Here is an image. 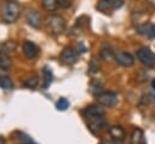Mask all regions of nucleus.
<instances>
[{
	"mask_svg": "<svg viewBox=\"0 0 155 144\" xmlns=\"http://www.w3.org/2000/svg\"><path fill=\"white\" fill-rule=\"evenodd\" d=\"M0 87L6 91H10L13 88V82L8 76L2 75V76H0Z\"/></svg>",
	"mask_w": 155,
	"mask_h": 144,
	"instance_id": "nucleus-18",
	"label": "nucleus"
},
{
	"mask_svg": "<svg viewBox=\"0 0 155 144\" xmlns=\"http://www.w3.org/2000/svg\"><path fill=\"white\" fill-rule=\"evenodd\" d=\"M101 58L104 61H111L115 59V54L110 47H103L101 50Z\"/></svg>",
	"mask_w": 155,
	"mask_h": 144,
	"instance_id": "nucleus-19",
	"label": "nucleus"
},
{
	"mask_svg": "<svg viewBox=\"0 0 155 144\" xmlns=\"http://www.w3.org/2000/svg\"><path fill=\"white\" fill-rule=\"evenodd\" d=\"M25 19L28 22V24L33 28H39L41 25V16L36 12V11H28L27 15H25Z\"/></svg>",
	"mask_w": 155,
	"mask_h": 144,
	"instance_id": "nucleus-12",
	"label": "nucleus"
},
{
	"mask_svg": "<svg viewBox=\"0 0 155 144\" xmlns=\"http://www.w3.org/2000/svg\"><path fill=\"white\" fill-rule=\"evenodd\" d=\"M115 62L122 67H132L134 64V58L131 53L120 51L115 54Z\"/></svg>",
	"mask_w": 155,
	"mask_h": 144,
	"instance_id": "nucleus-9",
	"label": "nucleus"
},
{
	"mask_svg": "<svg viewBox=\"0 0 155 144\" xmlns=\"http://www.w3.org/2000/svg\"><path fill=\"white\" fill-rule=\"evenodd\" d=\"M136 54H137L138 61L142 64H144L147 68L155 67V53L149 47H140Z\"/></svg>",
	"mask_w": 155,
	"mask_h": 144,
	"instance_id": "nucleus-3",
	"label": "nucleus"
},
{
	"mask_svg": "<svg viewBox=\"0 0 155 144\" xmlns=\"http://www.w3.org/2000/svg\"><path fill=\"white\" fill-rule=\"evenodd\" d=\"M38 83H39V76L38 75H33V76L28 77L27 80H24V82H23V85L28 88H35L38 86Z\"/></svg>",
	"mask_w": 155,
	"mask_h": 144,
	"instance_id": "nucleus-21",
	"label": "nucleus"
},
{
	"mask_svg": "<svg viewBox=\"0 0 155 144\" xmlns=\"http://www.w3.org/2000/svg\"><path fill=\"white\" fill-rule=\"evenodd\" d=\"M42 75H44V87H48L50 83L52 82V71L48 67H45L42 70Z\"/></svg>",
	"mask_w": 155,
	"mask_h": 144,
	"instance_id": "nucleus-20",
	"label": "nucleus"
},
{
	"mask_svg": "<svg viewBox=\"0 0 155 144\" xmlns=\"http://www.w3.org/2000/svg\"><path fill=\"white\" fill-rule=\"evenodd\" d=\"M90 91H91L92 94H96V96L98 97L101 93H103V85H102V82H101L99 80H93V81L91 82Z\"/></svg>",
	"mask_w": 155,
	"mask_h": 144,
	"instance_id": "nucleus-15",
	"label": "nucleus"
},
{
	"mask_svg": "<svg viewBox=\"0 0 155 144\" xmlns=\"http://www.w3.org/2000/svg\"><path fill=\"white\" fill-rule=\"evenodd\" d=\"M58 1H61V0H58Z\"/></svg>",
	"mask_w": 155,
	"mask_h": 144,
	"instance_id": "nucleus-30",
	"label": "nucleus"
},
{
	"mask_svg": "<svg viewBox=\"0 0 155 144\" xmlns=\"http://www.w3.org/2000/svg\"><path fill=\"white\" fill-rule=\"evenodd\" d=\"M46 24H47V28L50 30V33L52 34H62L64 30H65V19L59 16V15H51L46 18Z\"/></svg>",
	"mask_w": 155,
	"mask_h": 144,
	"instance_id": "nucleus-1",
	"label": "nucleus"
},
{
	"mask_svg": "<svg viewBox=\"0 0 155 144\" xmlns=\"http://www.w3.org/2000/svg\"><path fill=\"white\" fill-rule=\"evenodd\" d=\"M11 67V58L2 51H0V69L7 70Z\"/></svg>",
	"mask_w": 155,
	"mask_h": 144,
	"instance_id": "nucleus-17",
	"label": "nucleus"
},
{
	"mask_svg": "<svg viewBox=\"0 0 155 144\" xmlns=\"http://www.w3.org/2000/svg\"><path fill=\"white\" fill-rule=\"evenodd\" d=\"M151 86H153V88L155 90V79H154V80L151 81Z\"/></svg>",
	"mask_w": 155,
	"mask_h": 144,
	"instance_id": "nucleus-27",
	"label": "nucleus"
},
{
	"mask_svg": "<svg viewBox=\"0 0 155 144\" xmlns=\"http://www.w3.org/2000/svg\"><path fill=\"white\" fill-rule=\"evenodd\" d=\"M79 51H76L74 47L71 46H68V47H64L62 53H61V62L65 65H73L78 62V58H79Z\"/></svg>",
	"mask_w": 155,
	"mask_h": 144,
	"instance_id": "nucleus-5",
	"label": "nucleus"
},
{
	"mask_svg": "<svg viewBox=\"0 0 155 144\" xmlns=\"http://www.w3.org/2000/svg\"><path fill=\"white\" fill-rule=\"evenodd\" d=\"M104 109L102 108V105L99 104H91L88 106H86L84 109V115L86 119H88V121L99 119V117H104Z\"/></svg>",
	"mask_w": 155,
	"mask_h": 144,
	"instance_id": "nucleus-6",
	"label": "nucleus"
},
{
	"mask_svg": "<svg viewBox=\"0 0 155 144\" xmlns=\"http://www.w3.org/2000/svg\"><path fill=\"white\" fill-rule=\"evenodd\" d=\"M22 52H23V54H24L28 59H33V58L38 57V54H39V52H40V48H39L38 45L34 44L33 41L25 40V41L22 44Z\"/></svg>",
	"mask_w": 155,
	"mask_h": 144,
	"instance_id": "nucleus-8",
	"label": "nucleus"
},
{
	"mask_svg": "<svg viewBox=\"0 0 155 144\" xmlns=\"http://www.w3.org/2000/svg\"><path fill=\"white\" fill-rule=\"evenodd\" d=\"M41 5L47 11H56L59 7L58 0H41Z\"/></svg>",
	"mask_w": 155,
	"mask_h": 144,
	"instance_id": "nucleus-16",
	"label": "nucleus"
},
{
	"mask_svg": "<svg viewBox=\"0 0 155 144\" xmlns=\"http://www.w3.org/2000/svg\"><path fill=\"white\" fill-rule=\"evenodd\" d=\"M97 100L101 105L111 108V106H115L117 103V94L114 92H103L97 97Z\"/></svg>",
	"mask_w": 155,
	"mask_h": 144,
	"instance_id": "nucleus-7",
	"label": "nucleus"
},
{
	"mask_svg": "<svg viewBox=\"0 0 155 144\" xmlns=\"http://www.w3.org/2000/svg\"><path fill=\"white\" fill-rule=\"evenodd\" d=\"M107 127H108V123H107V121H105L104 117H99V119L88 121V128H90L93 133L102 132V131H104Z\"/></svg>",
	"mask_w": 155,
	"mask_h": 144,
	"instance_id": "nucleus-11",
	"label": "nucleus"
},
{
	"mask_svg": "<svg viewBox=\"0 0 155 144\" xmlns=\"http://www.w3.org/2000/svg\"><path fill=\"white\" fill-rule=\"evenodd\" d=\"M1 71H2V69H0V76H2V74H1Z\"/></svg>",
	"mask_w": 155,
	"mask_h": 144,
	"instance_id": "nucleus-29",
	"label": "nucleus"
},
{
	"mask_svg": "<svg viewBox=\"0 0 155 144\" xmlns=\"http://www.w3.org/2000/svg\"><path fill=\"white\" fill-rule=\"evenodd\" d=\"M109 133H110V136L115 140H120L121 142L125 138V131H124V128L121 126H114V127H111L109 129Z\"/></svg>",
	"mask_w": 155,
	"mask_h": 144,
	"instance_id": "nucleus-14",
	"label": "nucleus"
},
{
	"mask_svg": "<svg viewBox=\"0 0 155 144\" xmlns=\"http://www.w3.org/2000/svg\"><path fill=\"white\" fill-rule=\"evenodd\" d=\"M124 5V0H98L96 8L102 13H108L113 10H117Z\"/></svg>",
	"mask_w": 155,
	"mask_h": 144,
	"instance_id": "nucleus-4",
	"label": "nucleus"
},
{
	"mask_svg": "<svg viewBox=\"0 0 155 144\" xmlns=\"http://www.w3.org/2000/svg\"><path fill=\"white\" fill-rule=\"evenodd\" d=\"M19 16V6L15 1H7L2 7V18L6 23H13Z\"/></svg>",
	"mask_w": 155,
	"mask_h": 144,
	"instance_id": "nucleus-2",
	"label": "nucleus"
},
{
	"mask_svg": "<svg viewBox=\"0 0 155 144\" xmlns=\"http://www.w3.org/2000/svg\"><path fill=\"white\" fill-rule=\"evenodd\" d=\"M130 144H147L144 132L139 127L133 128V131L131 133V137H130Z\"/></svg>",
	"mask_w": 155,
	"mask_h": 144,
	"instance_id": "nucleus-13",
	"label": "nucleus"
},
{
	"mask_svg": "<svg viewBox=\"0 0 155 144\" xmlns=\"http://www.w3.org/2000/svg\"><path fill=\"white\" fill-rule=\"evenodd\" d=\"M99 68H101V65H99L98 61L93 57V58L90 61V64H88V73H90V74H96L97 71H99Z\"/></svg>",
	"mask_w": 155,
	"mask_h": 144,
	"instance_id": "nucleus-22",
	"label": "nucleus"
},
{
	"mask_svg": "<svg viewBox=\"0 0 155 144\" xmlns=\"http://www.w3.org/2000/svg\"><path fill=\"white\" fill-rule=\"evenodd\" d=\"M68 106H69V102H68V99H65V98H59L58 102L56 103V108H57L58 110H61V111L67 110Z\"/></svg>",
	"mask_w": 155,
	"mask_h": 144,
	"instance_id": "nucleus-23",
	"label": "nucleus"
},
{
	"mask_svg": "<svg viewBox=\"0 0 155 144\" xmlns=\"http://www.w3.org/2000/svg\"><path fill=\"white\" fill-rule=\"evenodd\" d=\"M137 33L147 36L148 39H155V24L154 23H144L137 27Z\"/></svg>",
	"mask_w": 155,
	"mask_h": 144,
	"instance_id": "nucleus-10",
	"label": "nucleus"
},
{
	"mask_svg": "<svg viewBox=\"0 0 155 144\" xmlns=\"http://www.w3.org/2000/svg\"><path fill=\"white\" fill-rule=\"evenodd\" d=\"M18 140L21 144H35L30 137H28L27 134L24 133H18Z\"/></svg>",
	"mask_w": 155,
	"mask_h": 144,
	"instance_id": "nucleus-24",
	"label": "nucleus"
},
{
	"mask_svg": "<svg viewBox=\"0 0 155 144\" xmlns=\"http://www.w3.org/2000/svg\"><path fill=\"white\" fill-rule=\"evenodd\" d=\"M99 144H122L120 140H115V139H113V140H103V142H101Z\"/></svg>",
	"mask_w": 155,
	"mask_h": 144,
	"instance_id": "nucleus-25",
	"label": "nucleus"
},
{
	"mask_svg": "<svg viewBox=\"0 0 155 144\" xmlns=\"http://www.w3.org/2000/svg\"><path fill=\"white\" fill-rule=\"evenodd\" d=\"M0 144H5V139L2 137H0Z\"/></svg>",
	"mask_w": 155,
	"mask_h": 144,
	"instance_id": "nucleus-26",
	"label": "nucleus"
},
{
	"mask_svg": "<svg viewBox=\"0 0 155 144\" xmlns=\"http://www.w3.org/2000/svg\"><path fill=\"white\" fill-rule=\"evenodd\" d=\"M149 2H151V4H155V0H148Z\"/></svg>",
	"mask_w": 155,
	"mask_h": 144,
	"instance_id": "nucleus-28",
	"label": "nucleus"
}]
</instances>
